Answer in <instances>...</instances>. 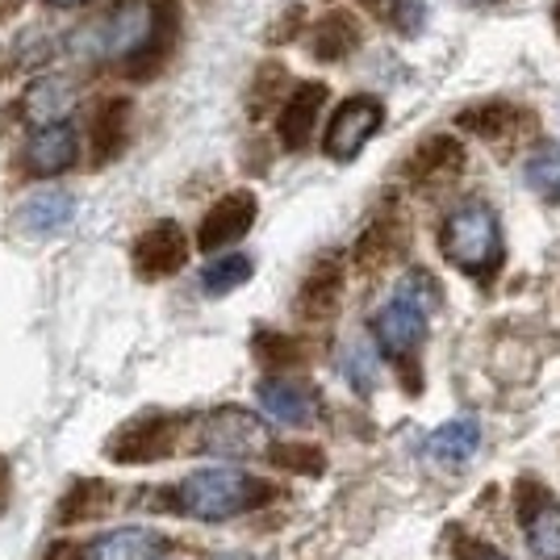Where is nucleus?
Masks as SVG:
<instances>
[{
	"label": "nucleus",
	"instance_id": "nucleus-8",
	"mask_svg": "<svg viewBox=\"0 0 560 560\" xmlns=\"http://www.w3.org/2000/svg\"><path fill=\"white\" fill-rule=\"evenodd\" d=\"M256 213H259L256 192H247V188H238V192H226V197H222V201H213L210 213L201 218L197 247L213 256V252H222V247L238 243L243 234L256 226Z\"/></svg>",
	"mask_w": 560,
	"mask_h": 560
},
{
	"label": "nucleus",
	"instance_id": "nucleus-21",
	"mask_svg": "<svg viewBox=\"0 0 560 560\" xmlns=\"http://www.w3.org/2000/svg\"><path fill=\"white\" fill-rule=\"evenodd\" d=\"M456 121H460V130L477 135V139L502 142L514 130L518 109H514V105H502V101H486V105H468V109H460Z\"/></svg>",
	"mask_w": 560,
	"mask_h": 560
},
{
	"label": "nucleus",
	"instance_id": "nucleus-26",
	"mask_svg": "<svg viewBox=\"0 0 560 560\" xmlns=\"http://www.w3.org/2000/svg\"><path fill=\"white\" fill-rule=\"evenodd\" d=\"M394 252H397L394 218H376L373 226L360 234V243H355V264H360L364 272H373V268H381Z\"/></svg>",
	"mask_w": 560,
	"mask_h": 560
},
{
	"label": "nucleus",
	"instance_id": "nucleus-25",
	"mask_svg": "<svg viewBox=\"0 0 560 560\" xmlns=\"http://www.w3.org/2000/svg\"><path fill=\"white\" fill-rule=\"evenodd\" d=\"M252 272H256L252 256H218L210 268L201 272V289H206L210 298H226V293H234L238 284H247Z\"/></svg>",
	"mask_w": 560,
	"mask_h": 560
},
{
	"label": "nucleus",
	"instance_id": "nucleus-9",
	"mask_svg": "<svg viewBox=\"0 0 560 560\" xmlns=\"http://www.w3.org/2000/svg\"><path fill=\"white\" fill-rule=\"evenodd\" d=\"M135 272L142 280H164L180 272L188 259V238L176 222H155L135 238Z\"/></svg>",
	"mask_w": 560,
	"mask_h": 560
},
{
	"label": "nucleus",
	"instance_id": "nucleus-6",
	"mask_svg": "<svg viewBox=\"0 0 560 560\" xmlns=\"http://www.w3.org/2000/svg\"><path fill=\"white\" fill-rule=\"evenodd\" d=\"M381 126H385V105H381L376 96H369V93L348 96V101H343V105L330 114L323 151H327L330 160L348 164V160H355V155L364 151V142L373 139Z\"/></svg>",
	"mask_w": 560,
	"mask_h": 560
},
{
	"label": "nucleus",
	"instance_id": "nucleus-36",
	"mask_svg": "<svg viewBox=\"0 0 560 560\" xmlns=\"http://www.w3.org/2000/svg\"><path fill=\"white\" fill-rule=\"evenodd\" d=\"M460 4H493V0H460Z\"/></svg>",
	"mask_w": 560,
	"mask_h": 560
},
{
	"label": "nucleus",
	"instance_id": "nucleus-19",
	"mask_svg": "<svg viewBox=\"0 0 560 560\" xmlns=\"http://www.w3.org/2000/svg\"><path fill=\"white\" fill-rule=\"evenodd\" d=\"M481 447V422L472 419H452L444 427H435L431 431V440H427V456L435 460V465H447V468H460L472 460V452Z\"/></svg>",
	"mask_w": 560,
	"mask_h": 560
},
{
	"label": "nucleus",
	"instance_id": "nucleus-16",
	"mask_svg": "<svg viewBox=\"0 0 560 560\" xmlns=\"http://www.w3.org/2000/svg\"><path fill=\"white\" fill-rule=\"evenodd\" d=\"M305 47H310V55H314L318 63H339V59H348L351 50L360 47V22H355L351 13H339V9H335L323 22H314Z\"/></svg>",
	"mask_w": 560,
	"mask_h": 560
},
{
	"label": "nucleus",
	"instance_id": "nucleus-13",
	"mask_svg": "<svg viewBox=\"0 0 560 560\" xmlns=\"http://www.w3.org/2000/svg\"><path fill=\"white\" fill-rule=\"evenodd\" d=\"M460 167H465V147L447 139V135H431L406 160V180L410 185H435V180H452Z\"/></svg>",
	"mask_w": 560,
	"mask_h": 560
},
{
	"label": "nucleus",
	"instance_id": "nucleus-23",
	"mask_svg": "<svg viewBox=\"0 0 560 560\" xmlns=\"http://www.w3.org/2000/svg\"><path fill=\"white\" fill-rule=\"evenodd\" d=\"M25 109H30V121H38L43 130L47 126H59L63 114L71 109V89L63 80H34V89L25 93Z\"/></svg>",
	"mask_w": 560,
	"mask_h": 560
},
{
	"label": "nucleus",
	"instance_id": "nucleus-18",
	"mask_svg": "<svg viewBox=\"0 0 560 560\" xmlns=\"http://www.w3.org/2000/svg\"><path fill=\"white\" fill-rule=\"evenodd\" d=\"M126 142H130V101L109 96L93 121V160L96 164H114V160H121Z\"/></svg>",
	"mask_w": 560,
	"mask_h": 560
},
{
	"label": "nucleus",
	"instance_id": "nucleus-7",
	"mask_svg": "<svg viewBox=\"0 0 560 560\" xmlns=\"http://www.w3.org/2000/svg\"><path fill=\"white\" fill-rule=\"evenodd\" d=\"M176 435H180V422L176 419H167V415H142V419H130L126 427H117L105 452H109L114 465H151V460L172 456Z\"/></svg>",
	"mask_w": 560,
	"mask_h": 560
},
{
	"label": "nucleus",
	"instance_id": "nucleus-30",
	"mask_svg": "<svg viewBox=\"0 0 560 560\" xmlns=\"http://www.w3.org/2000/svg\"><path fill=\"white\" fill-rule=\"evenodd\" d=\"M256 355L268 364V369H289V364H298L305 351L302 343L293 339V335H280V330H259L256 335Z\"/></svg>",
	"mask_w": 560,
	"mask_h": 560
},
{
	"label": "nucleus",
	"instance_id": "nucleus-22",
	"mask_svg": "<svg viewBox=\"0 0 560 560\" xmlns=\"http://www.w3.org/2000/svg\"><path fill=\"white\" fill-rule=\"evenodd\" d=\"M114 506V490L105 486V481H80V486H71L68 498L59 502V523H93L101 514Z\"/></svg>",
	"mask_w": 560,
	"mask_h": 560
},
{
	"label": "nucleus",
	"instance_id": "nucleus-11",
	"mask_svg": "<svg viewBox=\"0 0 560 560\" xmlns=\"http://www.w3.org/2000/svg\"><path fill=\"white\" fill-rule=\"evenodd\" d=\"M339 298H343V264L335 256L318 259L310 268V277L302 280L298 289V314L305 323H327L330 314L339 310Z\"/></svg>",
	"mask_w": 560,
	"mask_h": 560
},
{
	"label": "nucleus",
	"instance_id": "nucleus-33",
	"mask_svg": "<svg viewBox=\"0 0 560 560\" xmlns=\"http://www.w3.org/2000/svg\"><path fill=\"white\" fill-rule=\"evenodd\" d=\"M47 560H84V557H80L75 544H55V548L47 552Z\"/></svg>",
	"mask_w": 560,
	"mask_h": 560
},
{
	"label": "nucleus",
	"instance_id": "nucleus-27",
	"mask_svg": "<svg viewBox=\"0 0 560 560\" xmlns=\"http://www.w3.org/2000/svg\"><path fill=\"white\" fill-rule=\"evenodd\" d=\"M364 4L406 38L422 34V25H427V0H364Z\"/></svg>",
	"mask_w": 560,
	"mask_h": 560
},
{
	"label": "nucleus",
	"instance_id": "nucleus-14",
	"mask_svg": "<svg viewBox=\"0 0 560 560\" xmlns=\"http://www.w3.org/2000/svg\"><path fill=\"white\" fill-rule=\"evenodd\" d=\"M523 532L539 560H560V506L536 486H523Z\"/></svg>",
	"mask_w": 560,
	"mask_h": 560
},
{
	"label": "nucleus",
	"instance_id": "nucleus-29",
	"mask_svg": "<svg viewBox=\"0 0 560 560\" xmlns=\"http://www.w3.org/2000/svg\"><path fill=\"white\" fill-rule=\"evenodd\" d=\"M284 80H289L284 63H264V68L256 71V84H252V93H247V114L256 117V121L280 101V89H284Z\"/></svg>",
	"mask_w": 560,
	"mask_h": 560
},
{
	"label": "nucleus",
	"instance_id": "nucleus-12",
	"mask_svg": "<svg viewBox=\"0 0 560 560\" xmlns=\"http://www.w3.org/2000/svg\"><path fill=\"white\" fill-rule=\"evenodd\" d=\"M259 406L277 422L305 427V422H314V415H318V394L310 385H302V381L268 376V381H259Z\"/></svg>",
	"mask_w": 560,
	"mask_h": 560
},
{
	"label": "nucleus",
	"instance_id": "nucleus-1",
	"mask_svg": "<svg viewBox=\"0 0 560 560\" xmlns=\"http://www.w3.org/2000/svg\"><path fill=\"white\" fill-rule=\"evenodd\" d=\"M172 25H176V0H114L105 22L96 25V55L105 59H130V68L147 71L172 43Z\"/></svg>",
	"mask_w": 560,
	"mask_h": 560
},
{
	"label": "nucleus",
	"instance_id": "nucleus-10",
	"mask_svg": "<svg viewBox=\"0 0 560 560\" xmlns=\"http://www.w3.org/2000/svg\"><path fill=\"white\" fill-rule=\"evenodd\" d=\"M323 105H327V84L305 80V84L293 89V96L280 105V117H277V139L284 151H302L305 142H310Z\"/></svg>",
	"mask_w": 560,
	"mask_h": 560
},
{
	"label": "nucleus",
	"instance_id": "nucleus-24",
	"mask_svg": "<svg viewBox=\"0 0 560 560\" xmlns=\"http://www.w3.org/2000/svg\"><path fill=\"white\" fill-rule=\"evenodd\" d=\"M523 180H527V188H532L536 197H544L548 206H560V147L544 142L536 155L523 164Z\"/></svg>",
	"mask_w": 560,
	"mask_h": 560
},
{
	"label": "nucleus",
	"instance_id": "nucleus-35",
	"mask_svg": "<svg viewBox=\"0 0 560 560\" xmlns=\"http://www.w3.org/2000/svg\"><path fill=\"white\" fill-rule=\"evenodd\" d=\"M47 4H55V9H75V4H84V0H47Z\"/></svg>",
	"mask_w": 560,
	"mask_h": 560
},
{
	"label": "nucleus",
	"instance_id": "nucleus-3",
	"mask_svg": "<svg viewBox=\"0 0 560 560\" xmlns=\"http://www.w3.org/2000/svg\"><path fill=\"white\" fill-rule=\"evenodd\" d=\"M440 252L472 280H490L502 268V222L486 201H465L440 226Z\"/></svg>",
	"mask_w": 560,
	"mask_h": 560
},
{
	"label": "nucleus",
	"instance_id": "nucleus-28",
	"mask_svg": "<svg viewBox=\"0 0 560 560\" xmlns=\"http://www.w3.org/2000/svg\"><path fill=\"white\" fill-rule=\"evenodd\" d=\"M268 456H272L277 468L298 472V477H318V472L327 468L323 447H314V444H277V447H268Z\"/></svg>",
	"mask_w": 560,
	"mask_h": 560
},
{
	"label": "nucleus",
	"instance_id": "nucleus-2",
	"mask_svg": "<svg viewBox=\"0 0 560 560\" xmlns=\"http://www.w3.org/2000/svg\"><path fill=\"white\" fill-rule=\"evenodd\" d=\"M272 498H277V490L243 468H201V472L185 477L172 506L188 518H201V523H226L234 514L268 506Z\"/></svg>",
	"mask_w": 560,
	"mask_h": 560
},
{
	"label": "nucleus",
	"instance_id": "nucleus-20",
	"mask_svg": "<svg viewBox=\"0 0 560 560\" xmlns=\"http://www.w3.org/2000/svg\"><path fill=\"white\" fill-rule=\"evenodd\" d=\"M71 210H75V201H71L68 192H59V188L34 192L30 201H22V210H18V231L22 234L63 231V226L71 222Z\"/></svg>",
	"mask_w": 560,
	"mask_h": 560
},
{
	"label": "nucleus",
	"instance_id": "nucleus-17",
	"mask_svg": "<svg viewBox=\"0 0 560 560\" xmlns=\"http://www.w3.org/2000/svg\"><path fill=\"white\" fill-rule=\"evenodd\" d=\"M25 164L34 167L38 176H59V172H68V167L75 164V130H71L68 121L38 130V135L30 139V147H25Z\"/></svg>",
	"mask_w": 560,
	"mask_h": 560
},
{
	"label": "nucleus",
	"instance_id": "nucleus-31",
	"mask_svg": "<svg viewBox=\"0 0 560 560\" xmlns=\"http://www.w3.org/2000/svg\"><path fill=\"white\" fill-rule=\"evenodd\" d=\"M343 373L348 381L360 389V394H373V381H376V351L369 343H351L348 355H343Z\"/></svg>",
	"mask_w": 560,
	"mask_h": 560
},
{
	"label": "nucleus",
	"instance_id": "nucleus-4",
	"mask_svg": "<svg viewBox=\"0 0 560 560\" xmlns=\"http://www.w3.org/2000/svg\"><path fill=\"white\" fill-rule=\"evenodd\" d=\"M435 302H440L435 280L427 277V272H410L397 284L394 302L373 318L376 348L385 351V355H394V360H406L427 339V318H431Z\"/></svg>",
	"mask_w": 560,
	"mask_h": 560
},
{
	"label": "nucleus",
	"instance_id": "nucleus-32",
	"mask_svg": "<svg viewBox=\"0 0 560 560\" xmlns=\"http://www.w3.org/2000/svg\"><path fill=\"white\" fill-rule=\"evenodd\" d=\"M456 560H506L498 548H490V544H481V539H460L456 544Z\"/></svg>",
	"mask_w": 560,
	"mask_h": 560
},
{
	"label": "nucleus",
	"instance_id": "nucleus-5",
	"mask_svg": "<svg viewBox=\"0 0 560 560\" xmlns=\"http://www.w3.org/2000/svg\"><path fill=\"white\" fill-rule=\"evenodd\" d=\"M197 447L210 456H231V460H252V456H268V427L243 410V406H222L210 419L197 427Z\"/></svg>",
	"mask_w": 560,
	"mask_h": 560
},
{
	"label": "nucleus",
	"instance_id": "nucleus-34",
	"mask_svg": "<svg viewBox=\"0 0 560 560\" xmlns=\"http://www.w3.org/2000/svg\"><path fill=\"white\" fill-rule=\"evenodd\" d=\"M9 506V460L0 456V511Z\"/></svg>",
	"mask_w": 560,
	"mask_h": 560
},
{
	"label": "nucleus",
	"instance_id": "nucleus-15",
	"mask_svg": "<svg viewBox=\"0 0 560 560\" xmlns=\"http://www.w3.org/2000/svg\"><path fill=\"white\" fill-rule=\"evenodd\" d=\"M164 552V536L151 527H117L109 536L93 539L84 560H155Z\"/></svg>",
	"mask_w": 560,
	"mask_h": 560
}]
</instances>
